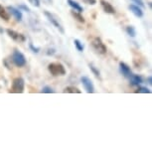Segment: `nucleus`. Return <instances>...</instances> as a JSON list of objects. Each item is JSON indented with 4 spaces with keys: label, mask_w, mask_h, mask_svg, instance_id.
Here are the masks:
<instances>
[{
    "label": "nucleus",
    "mask_w": 152,
    "mask_h": 152,
    "mask_svg": "<svg viewBox=\"0 0 152 152\" xmlns=\"http://www.w3.org/2000/svg\"><path fill=\"white\" fill-rule=\"evenodd\" d=\"M65 94H82V91H80L78 88L73 87V86H70V87L65 88L64 90Z\"/></svg>",
    "instance_id": "obj_15"
},
{
    "label": "nucleus",
    "mask_w": 152,
    "mask_h": 152,
    "mask_svg": "<svg viewBox=\"0 0 152 152\" xmlns=\"http://www.w3.org/2000/svg\"><path fill=\"white\" fill-rule=\"evenodd\" d=\"M49 2H51V3H52V2H53V0H49Z\"/></svg>",
    "instance_id": "obj_29"
},
{
    "label": "nucleus",
    "mask_w": 152,
    "mask_h": 152,
    "mask_svg": "<svg viewBox=\"0 0 152 152\" xmlns=\"http://www.w3.org/2000/svg\"><path fill=\"white\" fill-rule=\"evenodd\" d=\"M129 10L132 12L134 15L136 17H138V18H141L143 17V11L141 9V7H139L138 5H135V4H130L129 5Z\"/></svg>",
    "instance_id": "obj_11"
},
{
    "label": "nucleus",
    "mask_w": 152,
    "mask_h": 152,
    "mask_svg": "<svg viewBox=\"0 0 152 152\" xmlns=\"http://www.w3.org/2000/svg\"><path fill=\"white\" fill-rule=\"evenodd\" d=\"M33 6L35 7H39L40 6V0H28Z\"/></svg>",
    "instance_id": "obj_25"
},
{
    "label": "nucleus",
    "mask_w": 152,
    "mask_h": 152,
    "mask_svg": "<svg viewBox=\"0 0 152 152\" xmlns=\"http://www.w3.org/2000/svg\"><path fill=\"white\" fill-rule=\"evenodd\" d=\"M100 5H102V9L105 13L107 14H115V9H114V7L111 5L110 3H108L107 1H105V0H100Z\"/></svg>",
    "instance_id": "obj_10"
},
{
    "label": "nucleus",
    "mask_w": 152,
    "mask_h": 152,
    "mask_svg": "<svg viewBox=\"0 0 152 152\" xmlns=\"http://www.w3.org/2000/svg\"><path fill=\"white\" fill-rule=\"evenodd\" d=\"M74 44H75V47H76V49L79 51V52H83V51H84L85 46L83 45V43L80 41L79 39H75L74 40Z\"/></svg>",
    "instance_id": "obj_17"
},
{
    "label": "nucleus",
    "mask_w": 152,
    "mask_h": 152,
    "mask_svg": "<svg viewBox=\"0 0 152 152\" xmlns=\"http://www.w3.org/2000/svg\"><path fill=\"white\" fill-rule=\"evenodd\" d=\"M119 70L120 73L123 75V77L126 79H129L131 76H132V72L130 70V67L128 65H126L125 63L120 62L119 63Z\"/></svg>",
    "instance_id": "obj_8"
},
{
    "label": "nucleus",
    "mask_w": 152,
    "mask_h": 152,
    "mask_svg": "<svg viewBox=\"0 0 152 152\" xmlns=\"http://www.w3.org/2000/svg\"><path fill=\"white\" fill-rule=\"evenodd\" d=\"M44 14H45V16L47 17V19L51 22V24L54 25V26H55V27L57 28V29H59L60 32L64 34V32H65V31H64V28H63L62 25L60 24L59 20L56 18L55 15H53V14L51 13V12H49V11H44Z\"/></svg>",
    "instance_id": "obj_6"
},
{
    "label": "nucleus",
    "mask_w": 152,
    "mask_h": 152,
    "mask_svg": "<svg viewBox=\"0 0 152 152\" xmlns=\"http://www.w3.org/2000/svg\"><path fill=\"white\" fill-rule=\"evenodd\" d=\"M6 32H7V35L9 36L13 41H15L17 43H24L25 41H26V37L23 35V34L17 32V31H15V30L7 29Z\"/></svg>",
    "instance_id": "obj_5"
},
{
    "label": "nucleus",
    "mask_w": 152,
    "mask_h": 152,
    "mask_svg": "<svg viewBox=\"0 0 152 152\" xmlns=\"http://www.w3.org/2000/svg\"><path fill=\"white\" fill-rule=\"evenodd\" d=\"M68 4L73 8V10L77 11V12L82 13L84 11V8H83L81 5H80L78 2H76L75 0H68Z\"/></svg>",
    "instance_id": "obj_14"
},
{
    "label": "nucleus",
    "mask_w": 152,
    "mask_h": 152,
    "mask_svg": "<svg viewBox=\"0 0 152 152\" xmlns=\"http://www.w3.org/2000/svg\"><path fill=\"white\" fill-rule=\"evenodd\" d=\"M71 13H72V15H73V16L75 17V19H76L77 21H79L80 23H85V22H86L85 18H84V17H83V15H82V13L77 12V11H75V10H72V11H71Z\"/></svg>",
    "instance_id": "obj_16"
},
{
    "label": "nucleus",
    "mask_w": 152,
    "mask_h": 152,
    "mask_svg": "<svg viewBox=\"0 0 152 152\" xmlns=\"http://www.w3.org/2000/svg\"><path fill=\"white\" fill-rule=\"evenodd\" d=\"M88 67H90V70H91V72H93V74L94 75V76H96V78H99V77H100V73H99V71L97 70V69H96V67H94V65H91V64L88 65Z\"/></svg>",
    "instance_id": "obj_19"
},
{
    "label": "nucleus",
    "mask_w": 152,
    "mask_h": 152,
    "mask_svg": "<svg viewBox=\"0 0 152 152\" xmlns=\"http://www.w3.org/2000/svg\"><path fill=\"white\" fill-rule=\"evenodd\" d=\"M48 71L50 72L51 75L54 77H63L66 75V69L64 67V65L62 63L59 62H54V63H50L48 65Z\"/></svg>",
    "instance_id": "obj_1"
},
{
    "label": "nucleus",
    "mask_w": 152,
    "mask_h": 152,
    "mask_svg": "<svg viewBox=\"0 0 152 152\" xmlns=\"http://www.w3.org/2000/svg\"><path fill=\"white\" fill-rule=\"evenodd\" d=\"M91 47L96 51V53L99 54V55H104L107 52V46L104 44L102 39L99 38V37H96V38L93 39V41H91Z\"/></svg>",
    "instance_id": "obj_3"
},
{
    "label": "nucleus",
    "mask_w": 152,
    "mask_h": 152,
    "mask_svg": "<svg viewBox=\"0 0 152 152\" xmlns=\"http://www.w3.org/2000/svg\"><path fill=\"white\" fill-rule=\"evenodd\" d=\"M85 3L90 4V5H96V0H84Z\"/></svg>",
    "instance_id": "obj_26"
},
{
    "label": "nucleus",
    "mask_w": 152,
    "mask_h": 152,
    "mask_svg": "<svg viewBox=\"0 0 152 152\" xmlns=\"http://www.w3.org/2000/svg\"><path fill=\"white\" fill-rule=\"evenodd\" d=\"M6 9L8 10V12L10 13V15H12L14 18H15L16 21L20 22L22 20V17H23L22 12L18 9V8H15L13 6H7Z\"/></svg>",
    "instance_id": "obj_9"
},
{
    "label": "nucleus",
    "mask_w": 152,
    "mask_h": 152,
    "mask_svg": "<svg viewBox=\"0 0 152 152\" xmlns=\"http://www.w3.org/2000/svg\"><path fill=\"white\" fill-rule=\"evenodd\" d=\"M131 1H132L133 3H135L136 5H138V6L141 7V8H144L145 7V5H144V3H143L142 0H131Z\"/></svg>",
    "instance_id": "obj_24"
},
{
    "label": "nucleus",
    "mask_w": 152,
    "mask_h": 152,
    "mask_svg": "<svg viewBox=\"0 0 152 152\" xmlns=\"http://www.w3.org/2000/svg\"><path fill=\"white\" fill-rule=\"evenodd\" d=\"M0 18L3 19L4 21H9L10 18H11L10 13L8 12L6 8L1 4H0Z\"/></svg>",
    "instance_id": "obj_12"
},
{
    "label": "nucleus",
    "mask_w": 152,
    "mask_h": 152,
    "mask_svg": "<svg viewBox=\"0 0 152 152\" xmlns=\"http://www.w3.org/2000/svg\"><path fill=\"white\" fill-rule=\"evenodd\" d=\"M41 93L42 94H54L55 93V91H54L51 87H49V86H46V87H44L42 88Z\"/></svg>",
    "instance_id": "obj_21"
},
{
    "label": "nucleus",
    "mask_w": 152,
    "mask_h": 152,
    "mask_svg": "<svg viewBox=\"0 0 152 152\" xmlns=\"http://www.w3.org/2000/svg\"><path fill=\"white\" fill-rule=\"evenodd\" d=\"M12 62L16 67H19V68H23L27 64V61H26V58H25L24 54L21 53L19 50H17V49H15V50L13 51Z\"/></svg>",
    "instance_id": "obj_2"
},
{
    "label": "nucleus",
    "mask_w": 152,
    "mask_h": 152,
    "mask_svg": "<svg viewBox=\"0 0 152 152\" xmlns=\"http://www.w3.org/2000/svg\"><path fill=\"white\" fill-rule=\"evenodd\" d=\"M18 9L20 11H25V12H30V8L25 4H20L18 6Z\"/></svg>",
    "instance_id": "obj_23"
},
{
    "label": "nucleus",
    "mask_w": 152,
    "mask_h": 152,
    "mask_svg": "<svg viewBox=\"0 0 152 152\" xmlns=\"http://www.w3.org/2000/svg\"><path fill=\"white\" fill-rule=\"evenodd\" d=\"M81 82L83 86H84L86 91H87L88 94H93L94 93V84L93 82H91V80L90 78H88V77H82L81 78Z\"/></svg>",
    "instance_id": "obj_7"
},
{
    "label": "nucleus",
    "mask_w": 152,
    "mask_h": 152,
    "mask_svg": "<svg viewBox=\"0 0 152 152\" xmlns=\"http://www.w3.org/2000/svg\"><path fill=\"white\" fill-rule=\"evenodd\" d=\"M129 81H130V85L131 86H139L140 84H142L143 80L139 75H133L129 78Z\"/></svg>",
    "instance_id": "obj_13"
},
{
    "label": "nucleus",
    "mask_w": 152,
    "mask_h": 152,
    "mask_svg": "<svg viewBox=\"0 0 152 152\" xmlns=\"http://www.w3.org/2000/svg\"><path fill=\"white\" fill-rule=\"evenodd\" d=\"M29 48H30V50L32 51L33 53H35V54H38L40 52V48L39 47H35L32 43H29Z\"/></svg>",
    "instance_id": "obj_22"
},
{
    "label": "nucleus",
    "mask_w": 152,
    "mask_h": 152,
    "mask_svg": "<svg viewBox=\"0 0 152 152\" xmlns=\"http://www.w3.org/2000/svg\"><path fill=\"white\" fill-rule=\"evenodd\" d=\"M147 83H148V85H152V78H151V76H149L148 78H147Z\"/></svg>",
    "instance_id": "obj_28"
},
{
    "label": "nucleus",
    "mask_w": 152,
    "mask_h": 152,
    "mask_svg": "<svg viewBox=\"0 0 152 152\" xmlns=\"http://www.w3.org/2000/svg\"><path fill=\"white\" fill-rule=\"evenodd\" d=\"M55 54V50L54 49H48V51H47V55H54Z\"/></svg>",
    "instance_id": "obj_27"
},
{
    "label": "nucleus",
    "mask_w": 152,
    "mask_h": 152,
    "mask_svg": "<svg viewBox=\"0 0 152 152\" xmlns=\"http://www.w3.org/2000/svg\"><path fill=\"white\" fill-rule=\"evenodd\" d=\"M135 93H137V94H151V91L148 90V88L145 87H139L137 88V91H135Z\"/></svg>",
    "instance_id": "obj_20"
},
{
    "label": "nucleus",
    "mask_w": 152,
    "mask_h": 152,
    "mask_svg": "<svg viewBox=\"0 0 152 152\" xmlns=\"http://www.w3.org/2000/svg\"><path fill=\"white\" fill-rule=\"evenodd\" d=\"M25 88V81L23 78H15L12 82V87H11L10 93L14 94H23Z\"/></svg>",
    "instance_id": "obj_4"
},
{
    "label": "nucleus",
    "mask_w": 152,
    "mask_h": 152,
    "mask_svg": "<svg viewBox=\"0 0 152 152\" xmlns=\"http://www.w3.org/2000/svg\"><path fill=\"white\" fill-rule=\"evenodd\" d=\"M125 31H126V33H127V35H129L130 37H135L136 35L135 28L133 26H127L125 28Z\"/></svg>",
    "instance_id": "obj_18"
}]
</instances>
